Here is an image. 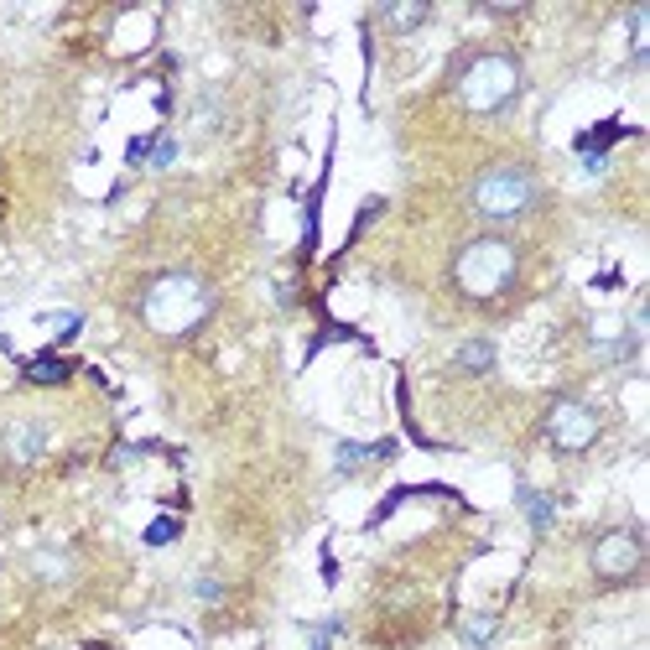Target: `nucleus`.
<instances>
[{
  "mask_svg": "<svg viewBox=\"0 0 650 650\" xmlns=\"http://www.w3.org/2000/svg\"><path fill=\"white\" fill-rule=\"evenodd\" d=\"M458 364L473 370V375H484L489 364H494V343H489V339H469L463 349H458Z\"/></svg>",
  "mask_w": 650,
  "mask_h": 650,
  "instance_id": "obj_10",
  "label": "nucleus"
},
{
  "mask_svg": "<svg viewBox=\"0 0 650 650\" xmlns=\"http://www.w3.org/2000/svg\"><path fill=\"white\" fill-rule=\"evenodd\" d=\"M452 281H458V291L473 297V302L500 297V291L515 281V245L500 239V235L469 239V245L458 250V260H452Z\"/></svg>",
  "mask_w": 650,
  "mask_h": 650,
  "instance_id": "obj_2",
  "label": "nucleus"
},
{
  "mask_svg": "<svg viewBox=\"0 0 650 650\" xmlns=\"http://www.w3.org/2000/svg\"><path fill=\"white\" fill-rule=\"evenodd\" d=\"M391 442H380V448H360V442H339V473H354L364 458H385Z\"/></svg>",
  "mask_w": 650,
  "mask_h": 650,
  "instance_id": "obj_11",
  "label": "nucleus"
},
{
  "mask_svg": "<svg viewBox=\"0 0 650 650\" xmlns=\"http://www.w3.org/2000/svg\"><path fill=\"white\" fill-rule=\"evenodd\" d=\"M172 157H178V141H162L157 151H151V162H157V167H172Z\"/></svg>",
  "mask_w": 650,
  "mask_h": 650,
  "instance_id": "obj_19",
  "label": "nucleus"
},
{
  "mask_svg": "<svg viewBox=\"0 0 650 650\" xmlns=\"http://www.w3.org/2000/svg\"><path fill=\"white\" fill-rule=\"evenodd\" d=\"M640 562H645V552H640L635 531H604L594 542V573L604 583H630L640 573Z\"/></svg>",
  "mask_w": 650,
  "mask_h": 650,
  "instance_id": "obj_6",
  "label": "nucleus"
},
{
  "mask_svg": "<svg viewBox=\"0 0 650 650\" xmlns=\"http://www.w3.org/2000/svg\"><path fill=\"white\" fill-rule=\"evenodd\" d=\"M619 136H630V130H625V126H598V130H588V136H578V151L604 157V146H614Z\"/></svg>",
  "mask_w": 650,
  "mask_h": 650,
  "instance_id": "obj_12",
  "label": "nucleus"
},
{
  "mask_svg": "<svg viewBox=\"0 0 650 650\" xmlns=\"http://www.w3.org/2000/svg\"><path fill=\"white\" fill-rule=\"evenodd\" d=\"M473 640V645H489V640H494V619L489 614H479V619H469V630H463Z\"/></svg>",
  "mask_w": 650,
  "mask_h": 650,
  "instance_id": "obj_16",
  "label": "nucleus"
},
{
  "mask_svg": "<svg viewBox=\"0 0 650 650\" xmlns=\"http://www.w3.org/2000/svg\"><path fill=\"white\" fill-rule=\"evenodd\" d=\"M47 448V427L42 421H11L5 437H0V458L11 463V469H32L36 458Z\"/></svg>",
  "mask_w": 650,
  "mask_h": 650,
  "instance_id": "obj_7",
  "label": "nucleus"
},
{
  "mask_svg": "<svg viewBox=\"0 0 650 650\" xmlns=\"http://www.w3.org/2000/svg\"><path fill=\"white\" fill-rule=\"evenodd\" d=\"M136 308H141V323L151 328V333H162V339H188V333L208 318L214 297H208V287H203L193 271H162L157 281H146Z\"/></svg>",
  "mask_w": 650,
  "mask_h": 650,
  "instance_id": "obj_1",
  "label": "nucleus"
},
{
  "mask_svg": "<svg viewBox=\"0 0 650 650\" xmlns=\"http://www.w3.org/2000/svg\"><path fill=\"white\" fill-rule=\"evenodd\" d=\"M630 32H635V57H645V47H650V11L645 5L630 11Z\"/></svg>",
  "mask_w": 650,
  "mask_h": 650,
  "instance_id": "obj_14",
  "label": "nucleus"
},
{
  "mask_svg": "<svg viewBox=\"0 0 650 650\" xmlns=\"http://www.w3.org/2000/svg\"><path fill=\"white\" fill-rule=\"evenodd\" d=\"M531 203H536V178H531L525 167H489L484 178L473 182V214L479 218L510 224V218H521Z\"/></svg>",
  "mask_w": 650,
  "mask_h": 650,
  "instance_id": "obj_4",
  "label": "nucleus"
},
{
  "mask_svg": "<svg viewBox=\"0 0 650 650\" xmlns=\"http://www.w3.org/2000/svg\"><path fill=\"white\" fill-rule=\"evenodd\" d=\"M521 89V68L510 53H479L469 68L458 73V99L473 109V115H494L505 109Z\"/></svg>",
  "mask_w": 650,
  "mask_h": 650,
  "instance_id": "obj_3",
  "label": "nucleus"
},
{
  "mask_svg": "<svg viewBox=\"0 0 650 650\" xmlns=\"http://www.w3.org/2000/svg\"><path fill=\"white\" fill-rule=\"evenodd\" d=\"M73 375L68 360H53V354H42V360H26V380L32 385H63V380Z\"/></svg>",
  "mask_w": 650,
  "mask_h": 650,
  "instance_id": "obj_8",
  "label": "nucleus"
},
{
  "mask_svg": "<svg viewBox=\"0 0 650 650\" xmlns=\"http://www.w3.org/2000/svg\"><path fill=\"white\" fill-rule=\"evenodd\" d=\"M178 531H182V525L172 521V515H162V521H151V525H146V546H167L172 536H178Z\"/></svg>",
  "mask_w": 650,
  "mask_h": 650,
  "instance_id": "obj_15",
  "label": "nucleus"
},
{
  "mask_svg": "<svg viewBox=\"0 0 650 650\" xmlns=\"http://www.w3.org/2000/svg\"><path fill=\"white\" fill-rule=\"evenodd\" d=\"M36 573H42V578H63V573H68V557H53V552H42V557H36Z\"/></svg>",
  "mask_w": 650,
  "mask_h": 650,
  "instance_id": "obj_17",
  "label": "nucleus"
},
{
  "mask_svg": "<svg viewBox=\"0 0 650 650\" xmlns=\"http://www.w3.org/2000/svg\"><path fill=\"white\" fill-rule=\"evenodd\" d=\"M193 594H198L203 604H218V598H224V588H218V578H198V583H193Z\"/></svg>",
  "mask_w": 650,
  "mask_h": 650,
  "instance_id": "obj_18",
  "label": "nucleus"
},
{
  "mask_svg": "<svg viewBox=\"0 0 650 650\" xmlns=\"http://www.w3.org/2000/svg\"><path fill=\"white\" fill-rule=\"evenodd\" d=\"M546 437H552V448L557 452H583L598 442V411L594 406H583V401H557L552 411H546Z\"/></svg>",
  "mask_w": 650,
  "mask_h": 650,
  "instance_id": "obj_5",
  "label": "nucleus"
},
{
  "mask_svg": "<svg viewBox=\"0 0 650 650\" xmlns=\"http://www.w3.org/2000/svg\"><path fill=\"white\" fill-rule=\"evenodd\" d=\"M380 21H385L391 32H411V26L427 21V5H396V0H385V5H380Z\"/></svg>",
  "mask_w": 650,
  "mask_h": 650,
  "instance_id": "obj_9",
  "label": "nucleus"
},
{
  "mask_svg": "<svg viewBox=\"0 0 650 650\" xmlns=\"http://www.w3.org/2000/svg\"><path fill=\"white\" fill-rule=\"evenodd\" d=\"M521 505L531 510V525H536V531H546V525H552V500H546V494H536V489H521Z\"/></svg>",
  "mask_w": 650,
  "mask_h": 650,
  "instance_id": "obj_13",
  "label": "nucleus"
}]
</instances>
